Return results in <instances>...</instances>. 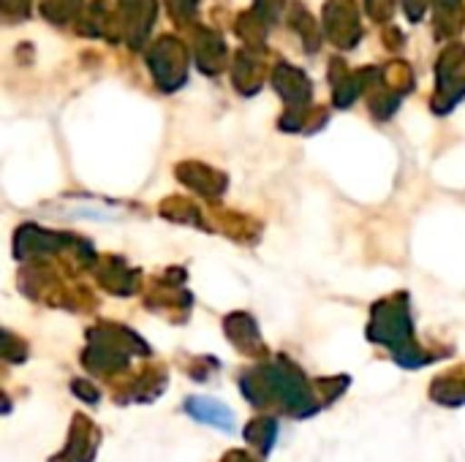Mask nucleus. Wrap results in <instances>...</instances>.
Listing matches in <instances>:
<instances>
[{
	"label": "nucleus",
	"instance_id": "33",
	"mask_svg": "<svg viewBox=\"0 0 465 462\" xmlns=\"http://www.w3.org/2000/svg\"><path fill=\"white\" fill-rule=\"evenodd\" d=\"M30 11V0H3V14L8 19H22Z\"/></svg>",
	"mask_w": 465,
	"mask_h": 462
},
{
	"label": "nucleus",
	"instance_id": "23",
	"mask_svg": "<svg viewBox=\"0 0 465 462\" xmlns=\"http://www.w3.org/2000/svg\"><path fill=\"white\" fill-rule=\"evenodd\" d=\"M264 33H267V16L256 8V11H245L240 19H237V35L253 46V49H262L264 44Z\"/></svg>",
	"mask_w": 465,
	"mask_h": 462
},
{
	"label": "nucleus",
	"instance_id": "26",
	"mask_svg": "<svg viewBox=\"0 0 465 462\" xmlns=\"http://www.w3.org/2000/svg\"><path fill=\"white\" fill-rule=\"evenodd\" d=\"M161 215H166L169 221H180V223H199V218H202L199 210L188 199H180V196L166 199L161 204Z\"/></svg>",
	"mask_w": 465,
	"mask_h": 462
},
{
	"label": "nucleus",
	"instance_id": "18",
	"mask_svg": "<svg viewBox=\"0 0 465 462\" xmlns=\"http://www.w3.org/2000/svg\"><path fill=\"white\" fill-rule=\"evenodd\" d=\"M430 400H436L444 408H460L465 406V370H447L441 373L430 387Z\"/></svg>",
	"mask_w": 465,
	"mask_h": 462
},
{
	"label": "nucleus",
	"instance_id": "7",
	"mask_svg": "<svg viewBox=\"0 0 465 462\" xmlns=\"http://www.w3.org/2000/svg\"><path fill=\"white\" fill-rule=\"evenodd\" d=\"M98 447H101V430L95 428V422L87 419L84 414H74L63 452L49 457V462H93L98 455Z\"/></svg>",
	"mask_w": 465,
	"mask_h": 462
},
{
	"label": "nucleus",
	"instance_id": "16",
	"mask_svg": "<svg viewBox=\"0 0 465 462\" xmlns=\"http://www.w3.org/2000/svg\"><path fill=\"white\" fill-rule=\"evenodd\" d=\"M95 275L98 283L117 297H128L139 289V272L131 270L123 259H104L101 264H95Z\"/></svg>",
	"mask_w": 465,
	"mask_h": 462
},
{
	"label": "nucleus",
	"instance_id": "29",
	"mask_svg": "<svg viewBox=\"0 0 465 462\" xmlns=\"http://www.w3.org/2000/svg\"><path fill=\"white\" fill-rule=\"evenodd\" d=\"M3 359H5L8 365H19V362L27 359V346H25V340L16 338V335H11L8 329L3 332Z\"/></svg>",
	"mask_w": 465,
	"mask_h": 462
},
{
	"label": "nucleus",
	"instance_id": "27",
	"mask_svg": "<svg viewBox=\"0 0 465 462\" xmlns=\"http://www.w3.org/2000/svg\"><path fill=\"white\" fill-rule=\"evenodd\" d=\"M351 378L349 376H335V378H319L316 381V392H319V400L322 406H332L346 389H349Z\"/></svg>",
	"mask_w": 465,
	"mask_h": 462
},
{
	"label": "nucleus",
	"instance_id": "28",
	"mask_svg": "<svg viewBox=\"0 0 465 462\" xmlns=\"http://www.w3.org/2000/svg\"><path fill=\"white\" fill-rule=\"evenodd\" d=\"M384 82H387V87H392L395 93H409V87L414 84V74H411V68L406 65V63H392L387 71H384Z\"/></svg>",
	"mask_w": 465,
	"mask_h": 462
},
{
	"label": "nucleus",
	"instance_id": "4",
	"mask_svg": "<svg viewBox=\"0 0 465 462\" xmlns=\"http://www.w3.org/2000/svg\"><path fill=\"white\" fill-rule=\"evenodd\" d=\"M150 74L163 93H174L188 76V49L172 35H161L147 54Z\"/></svg>",
	"mask_w": 465,
	"mask_h": 462
},
{
	"label": "nucleus",
	"instance_id": "3",
	"mask_svg": "<svg viewBox=\"0 0 465 462\" xmlns=\"http://www.w3.org/2000/svg\"><path fill=\"white\" fill-rule=\"evenodd\" d=\"M131 357H150V346L120 324H98L87 329L82 368L98 378H114L128 370Z\"/></svg>",
	"mask_w": 465,
	"mask_h": 462
},
{
	"label": "nucleus",
	"instance_id": "14",
	"mask_svg": "<svg viewBox=\"0 0 465 462\" xmlns=\"http://www.w3.org/2000/svg\"><path fill=\"white\" fill-rule=\"evenodd\" d=\"M177 177L180 182H185L191 191H196L199 196H207V199H218L223 191H226V177L204 163H196V161H185L177 166Z\"/></svg>",
	"mask_w": 465,
	"mask_h": 462
},
{
	"label": "nucleus",
	"instance_id": "21",
	"mask_svg": "<svg viewBox=\"0 0 465 462\" xmlns=\"http://www.w3.org/2000/svg\"><path fill=\"white\" fill-rule=\"evenodd\" d=\"M332 84H335V106H351L354 98L360 95V90H365L362 82V71L360 74H349V68L341 60H332Z\"/></svg>",
	"mask_w": 465,
	"mask_h": 462
},
{
	"label": "nucleus",
	"instance_id": "20",
	"mask_svg": "<svg viewBox=\"0 0 465 462\" xmlns=\"http://www.w3.org/2000/svg\"><path fill=\"white\" fill-rule=\"evenodd\" d=\"M278 419L275 417H256V419H251L248 422V428L242 430V438H245V444H251L262 457H267L270 452H272V447H275V441H278Z\"/></svg>",
	"mask_w": 465,
	"mask_h": 462
},
{
	"label": "nucleus",
	"instance_id": "25",
	"mask_svg": "<svg viewBox=\"0 0 465 462\" xmlns=\"http://www.w3.org/2000/svg\"><path fill=\"white\" fill-rule=\"evenodd\" d=\"M82 3L84 0H41V14L54 25H65L79 14Z\"/></svg>",
	"mask_w": 465,
	"mask_h": 462
},
{
	"label": "nucleus",
	"instance_id": "31",
	"mask_svg": "<svg viewBox=\"0 0 465 462\" xmlns=\"http://www.w3.org/2000/svg\"><path fill=\"white\" fill-rule=\"evenodd\" d=\"M365 8L371 14V19L376 22H390L395 14V0H365Z\"/></svg>",
	"mask_w": 465,
	"mask_h": 462
},
{
	"label": "nucleus",
	"instance_id": "15",
	"mask_svg": "<svg viewBox=\"0 0 465 462\" xmlns=\"http://www.w3.org/2000/svg\"><path fill=\"white\" fill-rule=\"evenodd\" d=\"M193 57H196V65L204 74L223 71L226 68V44H223V38L210 27H196V33H193Z\"/></svg>",
	"mask_w": 465,
	"mask_h": 462
},
{
	"label": "nucleus",
	"instance_id": "19",
	"mask_svg": "<svg viewBox=\"0 0 465 462\" xmlns=\"http://www.w3.org/2000/svg\"><path fill=\"white\" fill-rule=\"evenodd\" d=\"M147 308L150 310H158V313H169L174 316V310H183L188 313L191 310V294L183 291V286L177 283H155L153 294L147 297Z\"/></svg>",
	"mask_w": 465,
	"mask_h": 462
},
{
	"label": "nucleus",
	"instance_id": "34",
	"mask_svg": "<svg viewBox=\"0 0 465 462\" xmlns=\"http://www.w3.org/2000/svg\"><path fill=\"white\" fill-rule=\"evenodd\" d=\"M403 5H406L409 19H411V22H420L422 14H425V8H428V0H403Z\"/></svg>",
	"mask_w": 465,
	"mask_h": 462
},
{
	"label": "nucleus",
	"instance_id": "30",
	"mask_svg": "<svg viewBox=\"0 0 465 462\" xmlns=\"http://www.w3.org/2000/svg\"><path fill=\"white\" fill-rule=\"evenodd\" d=\"M166 5H169L172 19H177L183 25H188L199 11V0H166Z\"/></svg>",
	"mask_w": 465,
	"mask_h": 462
},
{
	"label": "nucleus",
	"instance_id": "5",
	"mask_svg": "<svg viewBox=\"0 0 465 462\" xmlns=\"http://www.w3.org/2000/svg\"><path fill=\"white\" fill-rule=\"evenodd\" d=\"M436 76H439V93L433 98V109L439 114H447L460 98L465 95V46L463 44H452L444 49L439 65H436Z\"/></svg>",
	"mask_w": 465,
	"mask_h": 462
},
{
	"label": "nucleus",
	"instance_id": "32",
	"mask_svg": "<svg viewBox=\"0 0 465 462\" xmlns=\"http://www.w3.org/2000/svg\"><path fill=\"white\" fill-rule=\"evenodd\" d=\"M71 392H74L82 403H87V406H95V403L101 400V392H98L90 381H82V378L71 381Z\"/></svg>",
	"mask_w": 465,
	"mask_h": 462
},
{
	"label": "nucleus",
	"instance_id": "24",
	"mask_svg": "<svg viewBox=\"0 0 465 462\" xmlns=\"http://www.w3.org/2000/svg\"><path fill=\"white\" fill-rule=\"evenodd\" d=\"M289 22H292V25H294V30L302 35L305 46H308L311 52H316V49H319V44H322V35H319V30H316V25H313V16L308 14V8H305L302 3H292Z\"/></svg>",
	"mask_w": 465,
	"mask_h": 462
},
{
	"label": "nucleus",
	"instance_id": "35",
	"mask_svg": "<svg viewBox=\"0 0 465 462\" xmlns=\"http://www.w3.org/2000/svg\"><path fill=\"white\" fill-rule=\"evenodd\" d=\"M221 462H259L256 457H251L248 452H242V449H232V452H226L223 455V460Z\"/></svg>",
	"mask_w": 465,
	"mask_h": 462
},
{
	"label": "nucleus",
	"instance_id": "9",
	"mask_svg": "<svg viewBox=\"0 0 465 462\" xmlns=\"http://www.w3.org/2000/svg\"><path fill=\"white\" fill-rule=\"evenodd\" d=\"M166 384H169V376H166V368L161 365H147L144 370H139L123 392L114 395V400L120 406H128V403H153L158 400L163 392H166Z\"/></svg>",
	"mask_w": 465,
	"mask_h": 462
},
{
	"label": "nucleus",
	"instance_id": "11",
	"mask_svg": "<svg viewBox=\"0 0 465 462\" xmlns=\"http://www.w3.org/2000/svg\"><path fill=\"white\" fill-rule=\"evenodd\" d=\"M71 237L65 234H54V231H44L33 223H27L25 229H19L16 234V256L19 259H44L52 256L63 248H68Z\"/></svg>",
	"mask_w": 465,
	"mask_h": 462
},
{
	"label": "nucleus",
	"instance_id": "8",
	"mask_svg": "<svg viewBox=\"0 0 465 462\" xmlns=\"http://www.w3.org/2000/svg\"><path fill=\"white\" fill-rule=\"evenodd\" d=\"M117 22L125 41L139 49L155 22V0H117Z\"/></svg>",
	"mask_w": 465,
	"mask_h": 462
},
{
	"label": "nucleus",
	"instance_id": "17",
	"mask_svg": "<svg viewBox=\"0 0 465 462\" xmlns=\"http://www.w3.org/2000/svg\"><path fill=\"white\" fill-rule=\"evenodd\" d=\"M264 82V63L259 57V52L253 46H245L237 52V60H234V84L240 93L251 95L262 87Z\"/></svg>",
	"mask_w": 465,
	"mask_h": 462
},
{
	"label": "nucleus",
	"instance_id": "1",
	"mask_svg": "<svg viewBox=\"0 0 465 462\" xmlns=\"http://www.w3.org/2000/svg\"><path fill=\"white\" fill-rule=\"evenodd\" d=\"M240 392L256 408H278L294 419H311L324 406L319 400L316 384L286 357L275 362H262L240 376Z\"/></svg>",
	"mask_w": 465,
	"mask_h": 462
},
{
	"label": "nucleus",
	"instance_id": "10",
	"mask_svg": "<svg viewBox=\"0 0 465 462\" xmlns=\"http://www.w3.org/2000/svg\"><path fill=\"white\" fill-rule=\"evenodd\" d=\"M223 329H226V338L232 340V346H234L240 354L264 362L267 346H264V340H262V332H259L253 316H248V313H232V316H226Z\"/></svg>",
	"mask_w": 465,
	"mask_h": 462
},
{
	"label": "nucleus",
	"instance_id": "6",
	"mask_svg": "<svg viewBox=\"0 0 465 462\" xmlns=\"http://www.w3.org/2000/svg\"><path fill=\"white\" fill-rule=\"evenodd\" d=\"M324 33L341 49H354L362 27L354 0H327L324 5Z\"/></svg>",
	"mask_w": 465,
	"mask_h": 462
},
{
	"label": "nucleus",
	"instance_id": "13",
	"mask_svg": "<svg viewBox=\"0 0 465 462\" xmlns=\"http://www.w3.org/2000/svg\"><path fill=\"white\" fill-rule=\"evenodd\" d=\"M183 411L202 422V425H210V428H221L223 433H232L234 430V414L229 406H223L221 400L215 398H207V395H191L185 398L183 403Z\"/></svg>",
	"mask_w": 465,
	"mask_h": 462
},
{
	"label": "nucleus",
	"instance_id": "22",
	"mask_svg": "<svg viewBox=\"0 0 465 462\" xmlns=\"http://www.w3.org/2000/svg\"><path fill=\"white\" fill-rule=\"evenodd\" d=\"M436 3V35L450 38L463 27V0H433Z\"/></svg>",
	"mask_w": 465,
	"mask_h": 462
},
{
	"label": "nucleus",
	"instance_id": "12",
	"mask_svg": "<svg viewBox=\"0 0 465 462\" xmlns=\"http://www.w3.org/2000/svg\"><path fill=\"white\" fill-rule=\"evenodd\" d=\"M272 84L292 109H302L311 101V79L297 65L281 63L272 71Z\"/></svg>",
	"mask_w": 465,
	"mask_h": 462
},
{
	"label": "nucleus",
	"instance_id": "2",
	"mask_svg": "<svg viewBox=\"0 0 465 462\" xmlns=\"http://www.w3.org/2000/svg\"><path fill=\"white\" fill-rule=\"evenodd\" d=\"M368 340L390 349L395 362L406 370L425 368L433 362V354L422 351L414 340V321H411L406 294H395V297H387L373 305L371 324H368Z\"/></svg>",
	"mask_w": 465,
	"mask_h": 462
}]
</instances>
